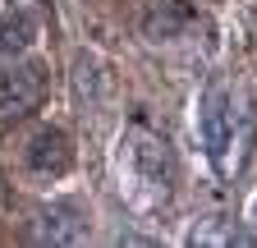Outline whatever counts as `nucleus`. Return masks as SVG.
I'll use <instances>...</instances> for the list:
<instances>
[{"instance_id": "nucleus-1", "label": "nucleus", "mask_w": 257, "mask_h": 248, "mask_svg": "<svg viewBox=\"0 0 257 248\" xmlns=\"http://www.w3.org/2000/svg\"><path fill=\"white\" fill-rule=\"evenodd\" d=\"M175 152L152 119L134 115L115 152V189L134 216H161L175 198Z\"/></svg>"}, {"instance_id": "nucleus-7", "label": "nucleus", "mask_w": 257, "mask_h": 248, "mask_svg": "<svg viewBox=\"0 0 257 248\" xmlns=\"http://www.w3.org/2000/svg\"><path fill=\"white\" fill-rule=\"evenodd\" d=\"M248 221H252V234H248V239L257 243V202H252V211H248Z\"/></svg>"}, {"instance_id": "nucleus-5", "label": "nucleus", "mask_w": 257, "mask_h": 248, "mask_svg": "<svg viewBox=\"0 0 257 248\" xmlns=\"http://www.w3.org/2000/svg\"><path fill=\"white\" fill-rule=\"evenodd\" d=\"M23 166L32 175H42V179H60V175H69L74 166V143L64 129H37L28 138L23 147Z\"/></svg>"}, {"instance_id": "nucleus-6", "label": "nucleus", "mask_w": 257, "mask_h": 248, "mask_svg": "<svg viewBox=\"0 0 257 248\" xmlns=\"http://www.w3.org/2000/svg\"><path fill=\"white\" fill-rule=\"evenodd\" d=\"M37 33H42V14H32V10H14L0 19V69L14 65L19 55H28Z\"/></svg>"}, {"instance_id": "nucleus-3", "label": "nucleus", "mask_w": 257, "mask_h": 248, "mask_svg": "<svg viewBox=\"0 0 257 248\" xmlns=\"http://www.w3.org/2000/svg\"><path fill=\"white\" fill-rule=\"evenodd\" d=\"M46 97V69L37 60H28V65H5L0 69V134L14 129L23 115H32Z\"/></svg>"}, {"instance_id": "nucleus-4", "label": "nucleus", "mask_w": 257, "mask_h": 248, "mask_svg": "<svg viewBox=\"0 0 257 248\" xmlns=\"http://www.w3.org/2000/svg\"><path fill=\"white\" fill-rule=\"evenodd\" d=\"M28 239L32 243H83L87 239V211L69 198L46 202L28 216Z\"/></svg>"}, {"instance_id": "nucleus-2", "label": "nucleus", "mask_w": 257, "mask_h": 248, "mask_svg": "<svg viewBox=\"0 0 257 248\" xmlns=\"http://www.w3.org/2000/svg\"><path fill=\"white\" fill-rule=\"evenodd\" d=\"M198 134L202 152L220 179H234L243 170L248 143H252V110L243 101V92L230 87L225 78H211L198 97Z\"/></svg>"}]
</instances>
